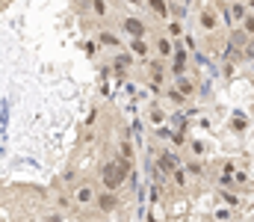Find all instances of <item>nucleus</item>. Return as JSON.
<instances>
[{"label": "nucleus", "instance_id": "nucleus-14", "mask_svg": "<svg viewBox=\"0 0 254 222\" xmlns=\"http://www.w3.org/2000/svg\"><path fill=\"white\" fill-rule=\"evenodd\" d=\"M172 86H175V89H178V92H181L184 98H195V95H198V83L192 80L190 74H184V77H178V80H175Z\"/></svg>", "mask_w": 254, "mask_h": 222}, {"label": "nucleus", "instance_id": "nucleus-27", "mask_svg": "<svg viewBox=\"0 0 254 222\" xmlns=\"http://www.w3.org/2000/svg\"><path fill=\"white\" fill-rule=\"evenodd\" d=\"M246 9H249V12L254 15V0H246Z\"/></svg>", "mask_w": 254, "mask_h": 222}, {"label": "nucleus", "instance_id": "nucleus-16", "mask_svg": "<svg viewBox=\"0 0 254 222\" xmlns=\"http://www.w3.org/2000/svg\"><path fill=\"white\" fill-rule=\"evenodd\" d=\"M145 6L154 12V18H157V21H169V18H172V12H169V3H166V0H145Z\"/></svg>", "mask_w": 254, "mask_h": 222}, {"label": "nucleus", "instance_id": "nucleus-13", "mask_svg": "<svg viewBox=\"0 0 254 222\" xmlns=\"http://www.w3.org/2000/svg\"><path fill=\"white\" fill-rule=\"evenodd\" d=\"M166 36H169L172 42H181V39L187 36V21H181V18H169V21H166Z\"/></svg>", "mask_w": 254, "mask_h": 222}, {"label": "nucleus", "instance_id": "nucleus-30", "mask_svg": "<svg viewBox=\"0 0 254 222\" xmlns=\"http://www.w3.org/2000/svg\"><path fill=\"white\" fill-rule=\"evenodd\" d=\"M92 222H104V220H92Z\"/></svg>", "mask_w": 254, "mask_h": 222}, {"label": "nucleus", "instance_id": "nucleus-23", "mask_svg": "<svg viewBox=\"0 0 254 222\" xmlns=\"http://www.w3.org/2000/svg\"><path fill=\"white\" fill-rule=\"evenodd\" d=\"M172 181H175V187H178V190H187V187H190V175L184 172V166L172 175Z\"/></svg>", "mask_w": 254, "mask_h": 222}, {"label": "nucleus", "instance_id": "nucleus-11", "mask_svg": "<svg viewBox=\"0 0 254 222\" xmlns=\"http://www.w3.org/2000/svg\"><path fill=\"white\" fill-rule=\"evenodd\" d=\"M113 69H116V74H125L130 72L133 66H136V57L127 51V48H122V51H116V57H113V63H110Z\"/></svg>", "mask_w": 254, "mask_h": 222}, {"label": "nucleus", "instance_id": "nucleus-17", "mask_svg": "<svg viewBox=\"0 0 254 222\" xmlns=\"http://www.w3.org/2000/svg\"><path fill=\"white\" fill-rule=\"evenodd\" d=\"M119 160H125L130 166H133V160H136V148L130 143V137H127V140H119Z\"/></svg>", "mask_w": 254, "mask_h": 222}, {"label": "nucleus", "instance_id": "nucleus-3", "mask_svg": "<svg viewBox=\"0 0 254 222\" xmlns=\"http://www.w3.org/2000/svg\"><path fill=\"white\" fill-rule=\"evenodd\" d=\"M95 196H98V190L92 181H77V187H71V205L74 208H92Z\"/></svg>", "mask_w": 254, "mask_h": 222}, {"label": "nucleus", "instance_id": "nucleus-10", "mask_svg": "<svg viewBox=\"0 0 254 222\" xmlns=\"http://www.w3.org/2000/svg\"><path fill=\"white\" fill-rule=\"evenodd\" d=\"M151 45H154V57H160V60H166V63L175 57V42H172L166 33H163V36H157Z\"/></svg>", "mask_w": 254, "mask_h": 222}, {"label": "nucleus", "instance_id": "nucleus-22", "mask_svg": "<svg viewBox=\"0 0 254 222\" xmlns=\"http://www.w3.org/2000/svg\"><path fill=\"white\" fill-rule=\"evenodd\" d=\"M148 119H151V125L163 128V125H166V113H163V107H151V110H148Z\"/></svg>", "mask_w": 254, "mask_h": 222}, {"label": "nucleus", "instance_id": "nucleus-6", "mask_svg": "<svg viewBox=\"0 0 254 222\" xmlns=\"http://www.w3.org/2000/svg\"><path fill=\"white\" fill-rule=\"evenodd\" d=\"M119 205H122V202H119V193H107V190H101V193L95 196V205H92V208H95L101 217H110V214L119 211Z\"/></svg>", "mask_w": 254, "mask_h": 222}, {"label": "nucleus", "instance_id": "nucleus-26", "mask_svg": "<svg viewBox=\"0 0 254 222\" xmlns=\"http://www.w3.org/2000/svg\"><path fill=\"white\" fill-rule=\"evenodd\" d=\"M181 45H184V51H187V54H192V51L198 48V42H195V36H192V33H187V36L181 39Z\"/></svg>", "mask_w": 254, "mask_h": 222}, {"label": "nucleus", "instance_id": "nucleus-19", "mask_svg": "<svg viewBox=\"0 0 254 222\" xmlns=\"http://www.w3.org/2000/svg\"><path fill=\"white\" fill-rule=\"evenodd\" d=\"M228 128H231L234 134H243V131L249 128V116H246V113H234L231 122H228Z\"/></svg>", "mask_w": 254, "mask_h": 222}, {"label": "nucleus", "instance_id": "nucleus-12", "mask_svg": "<svg viewBox=\"0 0 254 222\" xmlns=\"http://www.w3.org/2000/svg\"><path fill=\"white\" fill-rule=\"evenodd\" d=\"M95 42H98L101 48H110V51H122V48L127 45V42L122 39V36H119V33H110V30H101Z\"/></svg>", "mask_w": 254, "mask_h": 222}, {"label": "nucleus", "instance_id": "nucleus-4", "mask_svg": "<svg viewBox=\"0 0 254 222\" xmlns=\"http://www.w3.org/2000/svg\"><path fill=\"white\" fill-rule=\"evenodd\" d=\"M219 24H222V12H219L213 3H207V6H201V9H198V27H201L204 33H210V36H213V33L219 30Z\"/></svg>", "mask_w": 254, "mask_h": 222}, {"label": "nucleus", "instance_id": "nucleus-9", "mask_svg": "<svg viewBox=\"0 0 254 222\" xmlns=\"http://www.w3.org/2000/svg\"><path fill=\"white\" fill-rule=\"evenodd\" d=\"M125 48L133 54V57H136V63H145V60L151 57V51H154V45H151L148 39H127Z\"/></svg>", "mask_w": 254, "mask_h": 222}, {"label": "nucleus", "instance_id": "nucleus-25", "mask_svg": "<svg viewBox=\"0 0 254 222\" xmlns=\"http://www.w3.org/2000/svg\"><path fill=\"white\" fill-rule=\"evenodd\" d=\"M213 220L216 222H231L234 220V208H219V211L213 214Z\"/></svg>", "mask_w": 254, "mask_h": 222}, {"label": "nucleus", "instance_id": "nucleus-1", "mask_svg": "<svg viewBox=\"0 0 254 222\" xmlns=\"http://www.w3.org/2000/svg\"><path fill=\"white\" fill-rule=\"evenodd\" d=\"M130 169H133V166L125 163V160H119V157L104 160V163H101V181H104V190H107V193H119V190L127 184Z\"/></svg>", "mask_w": 254, "mask_h": 222}, {"label": "nucleus", "instance_id": "nucleus-8", "mask_svg": "<svg viewBox=\"0 0 254 222\" xmlns=\"http://www.w3.org/2000/svg\"><path fill=\"white\" fill-rule=\"evenodd\" d=\"M145 72H148V80L151 83H160L163 86V80L169 77V63L160 60V57H148L145 60Z\"/></svg>", "mask_w": 254, "mask_h": 222}, {"label": "nucleus", "instance_id": "nucleus-28", "mask_svg": "<svg viewBox=\"0 0 254 222\" xmlns=\"http://www.w3.org/2000/svg\"><path fill=\"white\" fill-rule=\"evenodd\" d=\"M6 3H12V0H0V6H6Z\"/></svg>", "mask_w": 254, "mask_h": 222}, {"label": "nucleus", "instance_id": "nucleus-21", "mask_svg": "<svg viewBox=\"0 0 254 222\" xmlns=\"http://www.w3.org/2000/svg\"><path fill=\"white\" fill-rule=\"evenodd\" d=\"M187 151L192 154V160H201L204 151H207V143H204V140H190V143H187Z\"/></svg>", "mask_w": 254, "mask_h": 222}, {"label": "nucleus", "instance_id": "nucleus-29", "mask_svg": "<svg viewBox=\"0 0 254 222\" xmlns=\"http://www.w3.org/2000/svg\"><path fill=\"white\" fill-rule=\"evenodd\" d=\"M252 72H254V60H252Z\"/></svg>", "mask_w": 254, "mask_h": 222}, {"label": "nucleus", "instance_id": "nucleus-15", "mask_svg": "<svg viewBox=\"0 0 254 222\" xmlns=\"http://www.w3.org/2000/svg\"><path fill=\"white\" fill-rule=\"evenodd\" d=\"M184 172L190 175V178H207V163L204 160H184Z\"/></svg>", "mask_w": 254, "mask_h": 222}, {"label": "nucleus", "instance_id": "nucleus-24", "mask_svg": "<svg viewBox=\"0 0 254 222\" xmlns=\"http://www.w3.org/2000/svg\"><path fill=\"white\" fill-rule=\"evenodd\" d=\"M240 30H243V33H246L249 39H254V15H252V12H249V15L243 18V24H240Z\"/></svg>", "mask_w": 254, "mask_h": 222}, {"label": "nucleus", "instance_id": "nucleus-20", "mask_svg": "<svg viewBox=\"0 0 254 222\" xmlns=\"http://www.w3.org/2000/svg\"><path fill=\"white\" fill-rule=\"evenodd\" d=\"M89 12H92L95 18H107V15H110V3H107V0H89Z\"/></svg>", "mask_w": 254, "mask_h": 222}, {"label": "nucleus", "instance_id": "nucleus-18", "mask_svg": "<svg viewBox=\"0 0 254 222\" xmlns=\"http://www.w3.org/2000/svg\"><path fill=\"white\" fill-rule=\"evenodd\" d=\"M163 98H166L169 104H175V107H187V104H190V98H184V95H181V92H178L175 86L163 89Z\"/></svg>", "mask_w": 254, "mask_h": 222}, {"label": "nucleus", "instance_id": "nucleus-5", "mask_svg": "<svg viewBox=\"0 0 254 222\" xmlns=\"http://www.w3.org/2000/svg\"><path fill=\"white\" fill-rule=\"evenodd\" d=\"M249 15V9H246V0H231L225 9H222V18H225V27L228 30H237L240 24H243V18Z\"/></svg>", "mask_w": 254, "mask_h": 222}, {"label": "nucleus", "instance_id": "nucleus-2", "mask_svg": "<svg viewBox=\"0 0 254 222\" xmlns=\"http://www.w3.org/2000/svg\"><path fill=\"white\" fill-rule=\"evenodd\" d=\"M154 166H157V172H163L166 178H172V175L184 166V157H181V151H175V148H160Z\"/></svg>", "mask_w": 254, "mask_h": 222}, {"label": "nucleus", "instance_id": "nucleus-7", "mask_svg": "<svg viewBox=\"0 0 254 222\" xmlns=\"http://www.w3.org/2000/svg\"><path fill=\"white\" fill-rule=\"evenodd\" d=\"M122 33L127 39H148V24L136 15H125L122 18Z\"/></svg>", "mask_w": 254, "mask_h": 222}]
</instances>
